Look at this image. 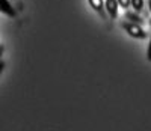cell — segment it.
<instances>
[{
    "label": "cell",
    "mask_w": 151,
    "mask_h": 131,
    "mask_svg": "<svg viewBox=\"0 0 151 131\" xmlns=\"http://www.w3.org/2000/svg\"><path fill=\"white\" fill-rule=\"evenodd\" d=\"M122 29L127 32L132 38L136 39H147V32L141 27V24H136V23H122Z\"/></svg>",
    "instance_id": "1"
},
{
    "label": "cell",
    "mask_w": 151,
    "mask_h": 131,
    "mask_svg": "<svg viewBox=\"0 0 151 131\" xmlns=\"http://www.w3.org/2000/svg\"><path fill=\"white\" fill-rule=\"evenodd\" d=\"M106 3V12L109 14L110 18H116L118 17V0H104Z\"/></svg>",
    "instance_id": "2"
},
{
    "label": "cell",
    "mask_w": 151,
    "mask_h": 131,
    "mask_svg": "<svg viewBox=\"0 0 151 131\" xmlns=\"http://www.w3.org/2000/svg\"><path fill=\"white\" fill-rule=\"evenodd\" d=\"M0 12H3V14L8 15V17H15L17 15L15 9L11 6V3L8 2V0H0Z\"/></svg>",
    "instance_id": "3"
},
{
    "label": "cell",
    "mask_w": 151,
    "mask_h": 131,
    "mask_svg": "<svg viewBox=\"0 0 151 131\" xmlns=\"http://www.w3.org/2000/svg\"><path fill=\"white\" fill-rule=\"evenodd\" d=\"M91 5V8L97 12V14H100L101 17H104V5H103V0H88Z\"/></svg>",
    "instance_id": "4"
},
{
    "label": "cell",
    "mask_w": 151,
    "mask_h": 131,
    "mask_svg": "<svg viewBox=\"0 0 151 131\" xmlns=\"http://www.w3.org/2000/svg\"><path fill=\"white\" fill-rule=\"evenodd\" d=\"M125 17L129 18L130 23H136V24H142L144 23V18L137 15V12H133V11H127L125 12Z\"/></svg>",
    "instance_id": "5"
},
{
    "label": "cell",
    "mask_w": 151,
    "mask_h": 131,
    "mask_svg": "<svg viewBox=\"0 0 151 131\" xmlns=\"http://www.w3.org/2000/svg\"><path fill=\"white\" fill-rule=\"evenodd\" d=\"M132 6L134 9V12H139L144 8V0H132Z\"/></svg>",
    "instance_id": "6"
},
{
    "label": "cell",
    "mask_w": 151,
    "mask_h": 131,
    "mask_svg": "<svg viewBox=\"0 0 151 131\" xmlns=\"http://www.w3.org/2000/svg\"><path fill=\"white\" fill-rule=\"evenodd\" d=\"M118 5L124 9H127L130 5H132V0H118Z\"/></svg>",
    "instance_id": "7"
},
{
    "label": "cell",
    "mask_w": 151,
    "mask_h": 131,
    "mask_svg": "<svg viewBox=\"0 0 151 131\" xmlns=\"http://www.w3.org/2000/svg\"><path fill=\"white\" fill-rule=\"evenodd\" d=\"M147 57H148V60L151 62V39H150V44H148V53H147Z\"/></svg>",
    "instance_id": "8"
},
{
    "label": "cell",
    "mask_w": 151,
    "mask_h": 131,
    "mask_svg": "<svg viewBox=\"0 0 151 131\" xmlns=\"http://www.w3.org/2000/svg\"><path fill=\"white\" fill-rule=\"evenodd\" d=\"M3 51H5V45L0 44V59H2V56H3Z\"/></svg>",
    "instance_id": "9"
},
{
    "label": "cell",
    "mask_w": 151,
    "mask_h": 131,
    "mask_svg": "<svg viewBox=\"0 0 151 131\" xmlns=\"http://www.w3.org/2000/svg\"><path fill=\"white\" fill-rule=\"evenodd\" d=\"M3 69H5V62H0V74H2Z\"/></svg>",
    "instance_id": "10"
},
{
    "label": "cell",
    "mask_w": 151,
    "mask_h": 131,
    "mask_svg": "<svg viewBox=\"0 0 151 131\" xmlns=\"http://www.w3.org/2000/svg\"><path fill=\"white\" fill-rule=\"evenodd\" d=\"M148 9H150V12H151V0H148Z\"/></svg>",
    "instance_id": "11"
},
{
    "label": "cell",
    "mask_w": 151,
    "mask_h": 131,
    "mask_svg": "<svg viewBox=\"0 0 151 131\" xmlns=\"http://www.w3.org/2000/svg\"><path fill=\"white\" fill-rule=\"evenodd\" d=\"M150 24H151V20H150Z\"/></svg>",
    "instance_id": "12"
}]
</instances>
